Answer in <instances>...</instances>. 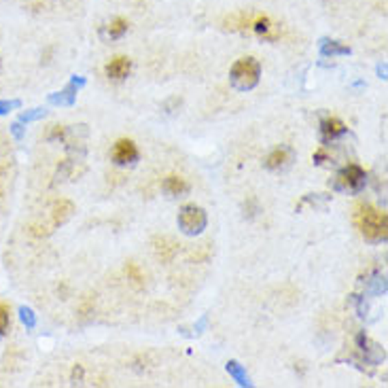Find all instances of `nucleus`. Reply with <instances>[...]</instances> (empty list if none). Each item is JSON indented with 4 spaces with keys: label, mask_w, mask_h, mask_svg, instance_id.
<instances>
[{
    "label": "nucleus",
    "mask_w": 388,
    "mask_h": 388,
    "mask_svg": "<svg viewBox=\"0 0 388 388\" xmlns=\"http://www.w3.org/2000/svg\"><path fill=\"white\" fill-rule=\"evenodd\" d=\"M354 223L361 231V236L365 238L367 242H384L386 240V214L372 208V206H361L356 216H354Z\"/></svg>",
    "instance_id": "f257e3e1"
},
{
    "label": "nucleus",
    "mask_w": 388,
    "mask_h": 388,
    "mask_svg": "<svg viewBox=\"0 0 388 388\" xmlns=\"http://www.w3.org/2000/svg\"><path fill=\"white\" fill-rule=\"evenodd\" d=\"M259 79H261V64L259 60L247 56V58H240L231 70H229V81H231V87L238 89V91H251L259 85Z\"/></svg>",
    "instance_id": "f03ea898"
},
{
    "label": "nucleus",
    "mask_w": 388,
    "mask_h": 388,
    "mask_svg": "<svg viewBox=\"0 0 388 388\" xmlns=\"http://www.w3.org/2000/svg\"><path fill=\"white\" fill-rule=\"evenodd\" d=\"M176 223H179V229L185 236H200L206 229V225H208V214L198 204H185L179 210Z\"/></svg>",
    "instance_id": "7ed1b4c3"
},
{
    "label": "nucleus",
    "mask_w": 388,
    "mask_h": 388,
    "mask_svg": "<svg viewBox=\"0 0 388 388\" xmlns=\"http://www.w3.org/2000/svg\"><path fill=\"white\" fill-rule=\"evenodd\" d=\"M367 183V174L358 163H348L346 168H342L335 176V189L337 191H352L358 193Z\"/></svg>",
    "instance_id": "20e7f679"
},
{
    "label": "nucleus",
    "mask_w": 388,
    "mask_h": 388,
    "mask_svg": "<svg viewBox=\"0 0 388 388\" xmlns=\"http://www.w3.org/2000/svg\"><path fill=\"white\" fill-rule=\"evenodd\" d=\"M140 153L136 149L134 140L130 138H121L113 144V151H111V159L117 163V166H134L138 161Z\"/></svg>",
    "instance_id": "39448f33"
},
{
    "label": "nucleus",
    "mask_w": 388,
    "mask_h": 388,
    "mask_svg": "<svg viewBox=\"0 0 388 388\" xmlns=\"http://www.w3.org/2000/svg\"><path fill=\"white\" fill-rule=\"evenodd\" d=\"M81 87H85V79L83 77H72L70 83L62 91L49 95V102L56 104V106H72L77 100V93H79Z\"/></svg>",
    "instance_id": "423d86ee"
},
{
    "label": "nucleus",
    "mask_w": 388,
    "mask_h": 388,
    "mask_svg": "<svg viewBox=\"0 0 388 388\" xmlns=\"http://www.w3.org/2000/svg\"><path fill=\"white\" fill-rule=\"evenodd\" d=\"M356 346H358V350L363 352V358H365V363H369V365H378V363H382L384 356H386L384 348H382L380 344L372 342V339H369L365 333H363V331L356 335Z\"/></svg>",
    "instance_id": "0eeeda50"
},
{
    "label": "nucleus",
    "mask_w": 388,
    "mask_h": 388,
    "mask_svg": "<svg viewBox=\"0 0 388 388\" xmlns=\"http://www.w3.org/2000/svg\"><path fill=\"white\" fill-rule=\"evenodd\" d=\"M290 163H293V151H290L288 147L274 149L263 161V166L268 168L270 172H282V170H286Z\"/></svg>",
    "instance_id": "6e6552de"
},
{
    "label": "nucleus",
    "mask_w": 388,
    "mask_h": 388,
    "mask_svg": "<svg viewBox=\"0 0 388 388\" xmlns=\"http://www.w3.org/2000/svg\"><path fill=\"white\" fill-rule=\"evenodd\" d=\"M130 70H132V62H130V58H126V56L113 58V60L106 64V68H104L106 77L113 79V81H124V79L130 75Z\"/></svg>",
    "instance_id": "1a4fd4ad"
},
{
    "label": "nucleus",
    "mask_w": 388,
    "mask_h": 388,
    "mask_svg": "<svg viewBox=\"0 0 388 388\" xmlns=\"http://www.w3.org/2000/svg\"><path fill=\"white\" fill-rule=\"evenodd\" d=\"M346 132H348L346 124H344V121L335 119V117L325 119L323 124H321V138H323V142H333V140H339L342 136H346Z\"/></svg>",
    "instance_id": "9d476101"
},
{
    "label": "nucleus",
    "mask_w": 388,
    "mask_h": 388,
    "mask_svg": "<svg viewBox=\"0 0 388 388\" xmlns=\"http://www.w3.org/2000/svg\"><path fill=\"white\" fill-rule=\"evenodd\" d=\"M161 189L168 198H185L189 193V183L183 176H166L161 183Z\"/></svg>",
    "instance_id": "9b49d317"
},
{
    "label": "nucleus",
    "mask_w": 388,
    "mask_h": 388,
    "mask_svg": "<svg viewBox=\"0 0 388 388\" xmlns=\"http://www.w3.org/2000/svg\"><path fill=\"white\" fill-rule=\"evenodd\" d=\"M72 212H75V204L68 202V200H58L52 208V219H54V225H64L70 221Z\"/></svg>",
    "instance_id": "f8f14e48"
},
{
    "label": "nucleus",
    "mask_w": 388,
    "mask_h": 388,
    "mask_svg": "<svg viewBox=\"0 0 388 388\" xmlns=\"http://www.w3.org/2000/svg\"><path fill=\"white\" fill-rule=\"evenodd\" d=\"M128 21L124 19V17H115V19H111L106 26H104V30H102V36L106 38V41H117V38H121V36H126V32H128Z\"/></svg>",
    "instance_id": "ddd939ff"
},
{
    "label": "nucleus",
    "mask_w": 388,
    "mask_h": 388,
    "mask_svg": "<svg viewBox=\"0 0 388 388\" xmlns=\"http://www.w3.org/2000/svg\"><path fill=\"white\" fill-rule=\"evenodd\" d=\"M321 56L325 58H333V56H350V47L337 43V41H329L323 38L321 41Z\"/></svg>",
    "instance_id": "4468645a"
},
{
    "label": "nucleus",
    "mask_w": 388,
    "mask_h": 388,
    "mask_svg": "<svg viewBox=\"0 0 388 388\" xmlns=\"http://www.w3.org/2000/svg\"><path fill=\"white\" fill-rule=\"evenodd\" d=\"M225 369H227V374L233 378V382H236L238 386H253V382H251V378H249L247 369L242 367L238 361H227Z\"/></svg>",
    "instance_id": "2eb2a0df"
},
{
    "label": "nucleus",
    "mask_w": 388,
    "mask_h": 388,
    "mask_svg": "<svg viewBox=\"0 0 388 388\" xmlns=\"http://www.w3.org/2000/svg\"><path fill=\"white\" fill-rule=\"evenodd\" d=\"M253 30L261 36V38H265V41H274L278 34L274 32V23L270 21V17H257L255 21H253Z\"/></svg>",
    "instance_id": "dca6fc26"
},
{
    "label": "nucleus",
    "mask_w": 388,
    "mask_h": 388,
    "mask_svg": "<svg viewBox=\"0 0 388 388\" xmlns=\"http://www.w3.org/2000/svg\"><path fill=\"white\" fill-rule=\"evenodd\" d=\"M369 293H372V295H382V293H386V278H384V276H380V274L374 276V280L369 282Z\"/></svg>",
    "instance_id": "f3484780"
},
{
    "label": "nucleus",
    "mask_w": 388,
    "mask_h": 388,
    "mask_svg": "<svg viewBox=\"0 0 388 388\" xmlns=\"http://www.w3.org/2000/svg\"><path fill=\"white\" fill-rule=\"evenodd\" d=\"M47 117V111L45 109H32V111H26L19 115V124H28V121H36V119H43Z\"/></svg>",
    "instance_id": "a211bd4d"
},
{
    "label": "nucleus",
    "mask_w": 388,
    "mask_h": 388,
    "mask_svg": "<svg viewBox=\"0 0 388 388\" xmlns=\"http://www.w3.org/2000/svg\"><path fill=\"white\" fill-rule=\"evenodd\" d=\"M19 317H21V323L26 325L28 329H34V327H36V314H34L30 308H21V310H19Z\"/></svg>",
    "instance_id": "6ab92c4d"
},
{
    "label": "nucleus",
    "mask_w": 388,
    "mask_h": 388,
    "mask_svg": "<svg viewBox=\"0 0 388 388\" xmlns=\"http://www.w3.org/2000/svg\"><path fill=\"white\" fill-rule=\"evenodd\" d=\"M11 327V317H9V308L0 304V335H5Z\"/></svg>",
    "instance_id": "aec40b11"
},
{
    "label": "nucleus",
    "mask_w": 388,
    "mask_h": 388,
    "mask_svg": "<svg viewBox=\"0 0 388 388\" xmlns=\"http://www.w3.org/2000/svg\"><path fill=\"white\" fill-rule=\"evenodd\" d=\"M155 242H157V244H161V247H155L157 255L161 257V253H163V251H168V247H166V238H161V240L157 238ZM174 253H176V247H170V253H168V255H163V261H168V259H172V257H174Z\"/></svg>",
    "instance_id": "412c9836"
},
{
    "label": "nucleus",
    "mask_w": 388,
    "mask_h": 388,
    "mask_svg": "<svg viewBox=\"0 0 388 388\" xmlns=\"http://www.w3.org/2000/svg\"><path fill=\"white\" fill-rule=\"evenodd\" d=\"M21 102L19 100H0V115H7L15 109H19Z\"/></svg>",
    "instance_id": "4be33fe9"
},
{
    "label": "nucleus",
    "mask_w": 388,
    "mask_h": 388,
    "mask_svg": "<svg viewBox=\"0 0 388 388\" xmlns=\"http://www.w3.org/2000/svg\"><path fill=\"white\" fill-rule=\"evenodd\" d=\"M11 130H13V136H15L17 140H21V138H23V134H26V132H23V128H21L19 121H17V124H13V126H11Z\"/></svg>",
    "instance_id": "5701e85b"
},
{
    "label": "nucleus",
    "mask_w": 388,
    "mask_h": 388,
    "mask_svg": "<svg viewBox=\"0 0 388 388\" xmlns=\"http://www.w3.org/2000/svg\"><path fill=\"white\" fill-rule=\"evenodd\" d=\"M206 325H208V317H202V319L196 323V331H198V333H202V331L206 329Z\"/></svg>",
    "instance_id": "b1692460"
},
{
    "label": "nucleus",
    "mask_w": 388,
    "mask_h": 388,
    "mask_svg": "<svg viewBox=\"0 0 388 388\" xmlns=\"http://www.w3.org/2000/svg\"><path fill=\"white\" fill-rule=\"evenodd\" d=\"M81 378H83V367L79 365V367H75V372H72V380L77 384V380H81Z\"/></svg>",
    "instance_id": "393cba45"
},
{
    "label": "nucleus",
    "mask_w": 388,
    "mask_h": 388,
    "mask_svg": "<svg viewBox=\"0 0 388 388\" xmlns=\"http://www.w3.org/2000/svg\"><path fill=\"white\" fill-rule=\"evenodd\" d=\"M378 75H380V79H386V64L378 66Z\"/></svg>",
    "instance_id": "a878e982"
}]
</instances>
